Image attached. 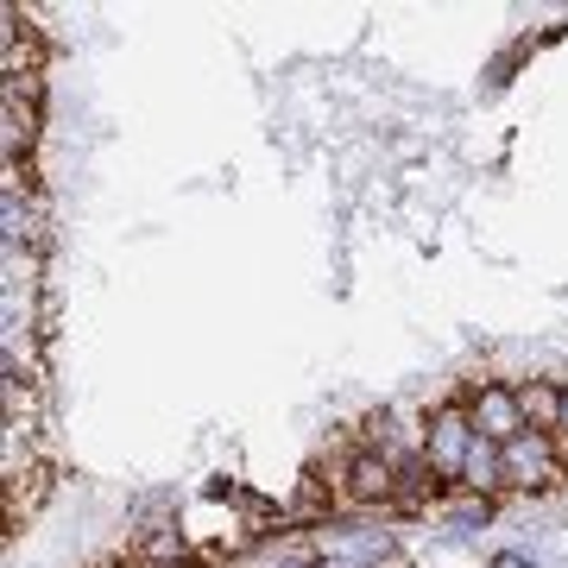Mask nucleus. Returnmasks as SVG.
<instances>
[{
    "label": "nucleus",
    "instance_id": "obj_10",
    "mask_svg": "<svg viewBox=\"0 0 568 568\" xmlns=\"http://www.w3.org/2000/svg\"><path fill=\"white\" fill-rule=\"evenodd\" d=\"M493 568H537V556H518V549H499V556H493Z\"/></svg>",
    "mask_w": 568,
    "mask_h": 568
},
{
    "label": "nucleus",
    "instance_id": "obj_3",
    "mask_svg": "<svg viewBox=\"0 0 568 568\" xmlns=\"http://www.w3.org/2000/svg\"><path fill=\"white\" fill-rule=\"evenodd\" d=\"M335 493H342L347 506H392L398 499V462L373 455V448H354L335 467Z\"/></svg>",
    "mask_w": 568,
    "mask_h": 568
},
{
    "label": "nucleus",
    "instance_id": "obj_2",
    "mask_svg": "<svg viewBox=\"0 0 568 568\" xmlns=\"http://www.w3.org/2000/svg\"><path fill=\"white\" fill-rule=\"evenodd\" d=\"M467 455H474V417H467V398L462 405H436L429 410V424H424V462L436 467V480H455L462 487V467Z\"/></svg>",
    "mask_w": 568,
    "mask_h": 568
},
{
    "label": "nucleus",
    "instance_id": "obj_9",
    "mask_svg": "<svg viewBox=\"0 0 568 568\" xmlns=\"http://www.w3.org/2000/svg\"><path fill=\"white\" fill-rule=\"evenodd\" d=\"M487 518H493V499H455V506H448V525H462V530L487 525Z\"/></svg>",
    "mask_w": 568,
    "mask_h": 568
},
{
    "label": "nucleus",
    "instance_id": "obj_5",
    "mask_svg": "<svg viewBox=\"0 0 568 568\" xmlns=\"http://www.w3.org/2000/svg\"><path fill=\"white\" fill-rule=\"evenodd\" d=\"M39 70H44L39 32L20 20V7H7V32H0V77H7V89H26V95L39 102Z\"/></svg>",
    "mask_w": 568,
    "mask_h": 568
},
{
    "label": "nucleus",
    "instance_id": "obj_1",
    "mask_svg": "<svg viewBox=\"0 0 568 568\" xmlns=\"http://www.w3.org/2000/svg\"><path fill=\"white\" fill-rule=\"evenodd\" d=\"M506 455V487H525V493H549L568 480V455H562V436H544V429H525L518 443L499 448Z\"/></svg>",
    "mask_w": 568,
    "mask_h": 568
},
{
    "label": "nucleus",
    "instance_id": "obj_6",
    "mask_svg": "<svg viewBox=\"0 0 568 568\" xmlns=\"http://www.w3.org/2000/svg\"><path fill=\"white\" fill-rule=\"evenodd\" d=\"M32 145H39V102L26 89L0 82V152H7V171L20 159H32Z\"/></svg>",
    "mask_w": 568,
    "mask_h": 568
},
{
    "label": "nucleus",
    "instance_id": "obj_7",
    "mask_svg": "<svg viewBox=\"0 0 568 568\" xmlns=\"http://www.w3.org/2000/svg\"><path fill=\"white\" fill-rule=\"evenodd\" d=\"M462 487L474 493V499H493V493L506 487V455H499V443L474 436V455H467V467H462Z\"/></svg>",
    "mask_w": 568,
    "mask_h": 568
},
{
    "label": "nucleus",
    "instance_id": "obj_8",
    "mask_svg": "<svg viewBox=\"0 0 568 568\" xmlns=\"http://www.w3.org/2000/svg\"><path fill=\"white\" fill-rule=\"evenodd\" d=\"M518 405H525L530 429H544V436L562 429V386H556V379H530V386H518Z\"/></svg>",
    "mask_w": 568,
    "mask_h": 568
},
{
    "label": "nucleus",
    "instance_id": "obj_4",
    "mask_svg": "<svg viewBox=\"0 0 568 568\" xmlns=\"http://www.w3.org/2000/svg\"><path fill=\"white\" fill-rule=\"evenodd\" d=\"M467 417H474V436H487V443H518L525 436V405H518V386H499V379H487V386L467 392Z\"/></svg>",
    "mask_w": 568,
    "mask_h": 568
},
{
    "label": "nucleus",
    "instance_id": "obj_11",
    "mask_svg": "<svg viewBox=\"0 0 568 568\" xmlns=\"http://www.w3.org/2000/svg\"><path fill=\"white\" fill-rule=\"evenodd\" d=\"M556 436L568 443V379H562V429H556Z\"/></svg>",
    "mask_w": 568,
    "mask_h": 568
}]
</instances>
